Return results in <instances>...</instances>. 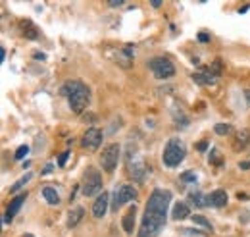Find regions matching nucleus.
Instances as JSON below:
<instances>
[{
  "mask_svg": "<svg viewBox=\"0 0 250 237\" xmlns=\"http://www.w3.org/2000/svg\"><path fill=\"white\" fill-rule=\"evenodd\" d=\"M171 203V193L164 189H154L148 197V203L145 208L143 224L139 230V237H156L162 228L166 226L167 218V207Z\"/></svg>",
  "mask_w": 250,
  "mask_h": 237,
  "instance_id": "nucleus-1",
  "label": "nucleus"
},
{
  "mask_svg": "<svg viewBox=\"0 0 250 237\" xmlns=\"http://www.w3.org/2000/svg\"><path fill=\"white\" fill-rule=\"evenodd\" d=\"M62 95L67 96V102H69V108L75 112V114H83L89 100H91V91L89 87L83 83V81H65L62 85Z\"/></svg>",
  "mask_w": 250,
  "mask_h": 237,
  "instance_id": "nucleus-2",
  "label": "nucleus"
},
{
  "mask_svg": "<svg viewBox=\"0 0 250 237\" xmlns=\"http://www.w3.org/2000/svg\"><path fill=\"white\" fill-rule=\"evenodd\" d=\"M185 154H187V148H185V143L181 139H169L166 148H164L162 160H164V164L167 168H175V166H179L183 162Z\"/></svg>",
  "mask_w": 250,
  "mask_h": 237,
  "instance_id": "nucleus-3",
  "label": "nucleus"
},
{
  "mask_svg": "<svg viewBox=\"0 0 250 237\" xmlns=\"http://www.w3.org/2000/svg\"><path fill=\"white\" fill-rule=\"evenodd\" d=\"M102 191V176L96 168H89L83 176V183H81V193L85 197H93Z\"/></svg>",
  "mask_w": 250,
  "mask_h": 237,
  "instance_id": "nucleus-4",
  "label": "nucleus"
},
{
  "mask_svg": "<svg viewBox=\"0 0 250 237\" xmlns=\"http://www.w3.org/2000/svg\"><path fill=\"white\" fill-rule=\"evenodd\" d=\"M148 68L152 70L154 77H158V79H169V77H173V73H175L173 62L169 58H166V56H156V58H152L148 62Z\"/></svg>",
  "mask_w": 250,
  "mask_h": 237,
  "instance_id": "nucleus-5",
  "label": "nucleus"
},
{
  "mask_svg": "<svg viewBox=\"0 0 250 237\" xmlns=\"http://www.w3.org/2000/svg\"><path fill=\"white\" fill-rule=\"evenodd\" d=\"M120 152H122V148H120L118 143H112V145H108V147L102 150V154H100V164H102V170H104V172L112 174V172L118 168Z\"/></svg>",
  "mask_w": 250,
  "mask_h": 237,
  "instance_id": "nucleus-6",
  "label": "nucleus"
},
{
  "mask_svg": "<svg viewBox=\"0 0 250 237\" xmlns=\"http://www.w3.org/2000/svg\"><path fill=\"white\" fill-rule=\"evenodd\" d=\"M114 201H112V208L118 212V208H122L125 203L135 201L137 199V189H133L131 185H120L114 189Z\"/></svg>",
  "mask_w": 250,
  "mask_h": 237,
  "instance_id": "nucleus-7",
  "label": "nucleus"
},
{
  "mask_svg": "<svg viewBox=\"0 0 250 237\" xmlns=\"http://www.w3.org/2000/svg\"><path fill=\"white\" fill-rule=\"evenodd\" d=\"M102 137H104V133H102L100 129L91 127V129H87V133L83 135L81 145L87 148V150H96V148L102 145Z\"/></svg>",
  "mask_w": 250,
  "mask_h": 237,
  "instance_id": "nucleus-8",
  "label": "nucleus"
},
{
  "mask_svg": "<svg viewBox=\"0 0 250 237\" xmlns=\"http://www.w3.org/2000/svg\"><path fill=\"white\" fill-rule=\"evenodd\" d=\"M25 199H27V193H20L18 197H14V199L10 201V205L6 208V216H4V222H6V224H10V222L14 220V216L18 214V210L25 203Z\"/></svg>",
  "mask_w": 250,
  "mask_h": 237,
  "instance_id": "nucleus-9",
  "label": "nucleus"
},
{
  "mask_svg": "<svg viewBox=\"0 0 250 237\" xmlns=\"http://www.w3.org/2000/svg\"><path fill=\"white\" fill-rule=\"evenodd\" d=\"M108 203H110V195L102 191L93 205V216L96 220H98V218H104V214H106V210H108Z\"/></svg>",
  "mask_w": 250,
  "mask_h": 237,
  "instance_id": "nucleus-10",
  "label": "nucleus"
},
{
  "mask_svg": "<svg viewBox=\"0 0 250 237\" xmlns=\"http://www.w3.org/2000/svg\"><path fill=\"white\" fill-rule=\"evenodd\" d=\"M129 172H131V176H133L135 181L143 183L145 176H146V166H145L143 160H135V162H129Z\"/></svg>",
  "mask_w": 250,
  "mask_h": 237,
  "instance_id": "nucleus-11",
  "label": "nucleus"
},
{
  "mask_svg": "<svg viewBox=\"0 0 250 237\" xmlns=\"http://www.w3.org/2000/svg\"><path fill=\"white\" fill-rule=\"evenodd\" d=\"M192 79L198 83V85H212V83H216V75L212 73V70H202V71H198V73H192Z\"/></svg>",
  "mask_w": 250,
  "mask_h": 237,
  "instance_id": "nucleus-12",
  "label": "nucleus"
},
{
  "mask_svg": "<svg viewBox=\"0 0 250 237\" xmlns=\"http://www.w3.org/2000/svg\"><path fill=\"white\" fill-rule=\"evenodd\" d=\"M208 199H210V205L216 208H221L227 205V193L223 191V189H216V191H212L210 195H208Z\"/></svg>",
  "mask_w": 250,
  "mask_h": 237,
  "instance_id": "nucleus-13",
  "label": "nucleus"
},
{
  "mask_svg": "<svg viewBox=\"0 0 250 237\" xmlns=\"http://www.w3.org/2000/svg\"><path fill=\"white\" fill-rule=\"evenodd\" d=\"M135 220H137V208L133 207V208H129V210L125 212L124 222H122L125 234H131V232H133V228H135Z\"/></svg>",
  "mask_w": 250,
  "mask_h": 237,
  "instance_id": "nucleus-14",
  "label": "nucleus"
},
{
  "mask_svg": "<svg viewBox=\"0 0 250 237\" xmlns=\"http://www.w3.org/2000/svg\"><path fill=\"white\" fill-rule=\"evenodd\" d=\"M83 216H85V210L83 207H77L73 208L71 212H69V216H67V228H75L81 220H83Z\"/></svg>",
  "mask_w": 250,
  "mask_h": 237,
  "instance_id": "nucleus-15",
  "label": "nucleus"
},
{
  "mask_svg": "<svg viewBox=\"0 0 250 237\" xmlns=\"http://www.w3.org/2000/svg\"><path fill=\"white\" fill-rule=\"evenodd\" d=\"M188 216H190V210H188V207L185 203H177V205L173 207V214H171L173 220H185Z\"/></svg>",
  "mask_w": 250,
  "mask_h": 237,
  "instance_id": "nucleus-16",
  "label": "nucleus"
},
{
  "mask_svg": "<svg viewBox=\"0 0 250 237\" xmlns=\"http://www.w3.org/2000/svg\"><path fill=\"white\" fill-rule=\"evenodd\" d=\"M235 148H245L247 145H250V129H243V131H239L237 133V137H235Z\"/></svg>",
  "mask_w": 250,
  "mask_h": 237,
  "instance_id": "nucleus-17",
  "label": "nucleus"
},
{
  "mask_svg": "<svg viewBox=\"0 0 250 237\" xmlns=\"http://www.w3.org/2000/svg\"><path fill=\"white\" fill-rule=\"evenodd\" d=\"M118 56H120L118 62H120L124 68H129V66L133 64V48H131V47H125L124 50L118 52Z\"/></svg>",
  "mask_w": 250,
  "mask_h": 237,
  "instance_id": "nucleus-18",
  "label": "nucleus"
},
{
  "mask_svg": "<svg viewBox=\"0 0 250 237\" xmlns=\"http://www.w3.org/2000/svg\"><path fill=\"white\" fill-rule=\"evenodd\" d=\"M42 197L48 205H58L60 203V197H58V191L54 187H44L42 189Z\"/></svg>",
  "mask_w": 250,
  "mask_h": 237,
  "instance_id": "nucleus-19",
  "label": "nucleus"
},
{
  "mask_svg": "<svg viewBox=\"0 0 250 237\" xmlns=\"http://www.w3.org/2000/svg\"><path fill=\"white\" fill-rule=\"evenodd\" d=\"M190 201L194 203V207H198V208H204L210 205L208 195H202V193H192V195H190Z\"/></svg>",
  "mask_w": 250,
  "mask_h": 237,
  "instance_id": "nucleus-20",
  "label": "nucleus"
},
{
  "mask_svg": "<svg viewBox=\"0 0 250 237\" xmlns=\"http://www.w3.org/2000/svg\"><path fill=\"white\" fill-rule=\"evenodd\" d=\"M21 27H23V35L25 37H29V39H37V29H35V25H33L31 22H23L21 24Z\"/></svg>",
  "mask_w": 250,
  "mask_h": 237,
  "instance_id": "nucleus-21",
  "label": "nucleus"
},
{
  "mask_svg": "<svg viewBox=\"0 0 250 237\" xmlns=\"http://www.w3.org/2000/svg\"><path fill=\"white\" fill-rule=\"evenodd\" d=\"M31 178H33L31 174H25L23 178H20L18 181H16V183H14V185H12V187H10V193H16L18 189H21V187H23V185H25V183H27V181H29Z\"/></svg>",
  "mask_w": 250,
  "mask_h": 237,
  "instance_id": "nucleus-22",
  "label": "nucleus"
},
{
  "mask_svg": "<svg viewBox=\"0 0 250 237\" xmlns=\"http://www.w3.org/2000/svg\"><path fill=\"white\" fill-rule=\"evenodd\" d=\"M192 222L198 224V226H202L204 230H210V232H212V224H210V220H206L204 216H192Z\"/></svg>",
  "mask_w": 250,
  "mask_h": 237,
  "instance_id": "nucleus-23",
  "label": "nucleus"
},
{
  "mask_svg": "<svg viewBox=\"0 0 250 237\" xmlns=\"http://www.w3.org/2000/svg\"><path fill=\"white\" fill-rule=\"evenodd\" d=\"M214 131H216L218 135H229V133L233 131V127H231L229 123H218V125L214 127Z\"/></svg>",
  "mask_w": 250,
  "mask_h": 237,
  "instance_id": "nucleus-24",
  "label": "nucleus"
},
{
  "mask_svg": "<svg viewBox=\"0 0 250 237\" xmlns=\"http://www.w3.org/2000/svg\"><path fill=\"white\" fill-rule=\"evenodd\" d=\"M210 162H212V164H216V166H221V164H223L221 152H219L218 148H212V152H210Z\"/></svg>",
  "mask_w": 250,
  "mask_h": 237,
  "instance_id": "nucleus-25",
  "label": "nucleus"
},
{
  "mask_svg": "<svg viewBox=\"0 0 250 237\" xmlns=\"http://www.w3.org/2000/svg\"><path fill=\"white\" fill-rule=\"evenodd\" d=\"M179 181H183V183H192V181H196V174H194L192 170L183 172V174L179 176Z\"/></svg>",
  "mask_w": 250,
  "mask_h": 237,
  "instance_id": "nucleus-26",
  "label": "nucleus"
},
{
  "mask_svg": "<svg viewBox=\"0 0 250 237\" xmlns=\"http://www.w3.org/2000/svg\"><path fill=\"white\" fill-rule=\"evenodd\" d=\"M29 154V147L27 145H21V147L16 150V160H21L23 156H27Z\"/></svg>",
  "mask_w": 250,
  "mask_h": 237,
  "instance_id": "nucleus-27",
  "label": "nucleus"
},
{
  "mask_svg": "<svg viewBox=\"0 0 250 237\" xmlns=\"http://www.w3.org/2000/svg\"><path fill=\"white\" fill-rule=\"evenodd\" d=\"M210 70H212V73L218 77L219 73H221V60H216V62L212 64V68H210Z\"/></svg>",
  "mask_w": 250,
  "mask_h": 237,
  "instance_id": "nucleus-28",
  "label": "nucleus"
},
{
  "mask_svg": "<svg viewBox=\"0 0 250 237\" xmlns=\"http://www.w3.org/2000/svg\"><path fill=\"white\" fill-rule=\"evenodd\" d=\"M67 156H69V150H65V152H62V154H60V158H58V164H60V166H65Z\"/></svg>",
  "mask_w": 250,
  "mask_h": 237,
  "instance_id": "nucleus-29",
  "label": "nucleus"
},
{
  "mask_svg": "<svg viewBox=\"0 0 250 237\" xmlns=\"http://www.w3.org/2000/svg\"><path fill=\"white\" fill-rule=\"evenodd\" d=\"M198 41H200V43H208V41H210V35H208V33H200V35H198Z\"/></svg>",
  "mask_w": 250,
  "mask_h": 237,
  "instance_id": "nucleus-30",
  "label": "nucleus"
},
{
  "mask_svg": "<svg viewBox=\"0 0 250 237\" xmlns=\"http://www.w3.org/2000/svg\"><path fill=\"white\" fill-rule=\"evenodd\" d=\"M206 148H208V143H206V141H200V143L196 145V150H200V152H204Z\"/></svg>",
  "mask_w": 250,
  "mask_h": 237,
  "instance_id": "nucleus-31",
  "label": "nucleus"
},
{
  "mask_svg": "<svg viewBox=\"0 0 250 237\" xmlns=\"http://www.w3.org/2000/svg\"><path fill=\"white\" fill-rule=\"evenodd\" d=\"M122 4H124L122 0H110V6H112V8H116V6H122Z\"/></svg>",
  "mask_w": 250,
  "mask_h": 237,
  "instance_id": "nucleus-32",
  "label": "nucleus"
},
{
  "mask_svg": "<svg viewBox=\"0 0 250 237\" xmlns=\"http://www.w3.org/2000/svg\"><path fill=\"white\" fill-rule=\"evenodd\" d=\"M239 166H241V170H249V168H250V160H249V162H241Z\"/></svg>",
  "mask_w": 250,
  "mask_h": 237,
  "instance_id": "nucleus-33",
  "label": "nucleus"
},
{
  "mask_svg": "<svg viewBox=\"0 0 250 237\" xmlns=\"http://www.w3.org/2000/svg\"><path fill=\"white\" fill-rule=\"evenodd\" d=\"M250 8V4H247V6H243V8H241V10H239V12H241V14H245V12H247V10H249Z\"/></svg>",
  "mask_w": 250,
  "mask_h": 237,
  "instance_id": "nucleus-34",
  "label": "nucleus"
},
{
  "mask_svg": "<svg viewBox=\"0 0 250 237\" xmlns=\"http://www.w3.org/2000/svg\"><path fill=\"white\" fill-rule=\"evenodd\" d=\"M237 197H239V199H243V201H247V199H249V197H247V195H245V193H239V195H237Z\"/></svg>",
  "mask_w": 250,
  "mask_h": 237,
  "instance_id": "nucleus-35",
  "label": "nucleus"
},
{
  "mask_svg": "<svg viewBox=\"0 0 250 237\" xmlns=\"http://www.w3.org/2000/svg\"><path fill=\"white\" fill-rule=\"evenodd\" d=\"M152 6H154V8H160V6H162V2H160V0H154V2H152Z\"/></svg>",
  "mask_w": 250,
  "mask_h": 237,
  "instance_id": "nucleus-36",
  "label": "nucleus"
},
{
  "mask_svg": "<svg viewBox=\"0 0 250 237\" xmlns=\"http://www.w3.org/2000/svg\"><path fill=\"white\" fill-rule=\"evenodd\" d=\"M0 56H2V60H0V62H4V58H6V50H4V48L0 50Z\"/></svg>",
  "mask_w": 250,
  "mask_h": 237,
  "instance_id": "nucleus-37",
  "label": "nucleus"
},
{
  "mask_svg": "<svg viewBox=\"0 0 250 237\" xmlns=\"http://www.w3.org/2000/svg\"><path fill=\"white\" fill-rule=\"evenodd\" d=\"M245 95H247V100H249V104H250V89L245 91Z\"/></svg>",
  "mask_w": 250,
  "mask_h": 237,
  "instance_id": "nucleus-38",
  "label": "nucleus"
},
{
  "mask_svg": "<svg viewBox=\"0 0 250 237\" xmlns=\"http://www.w3.org/2000/svg\"><path fill=\"white\" fill-rule=\"evenodd\" d=\"M23 237H33V236H29V234H27V236H23Z\"/></svg>",
  "mask_w": 250,
  "mask_h": 237,
  "instance_id": "nucleus-39",
  "label": "nucleus"
}]
</instances>
